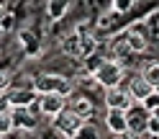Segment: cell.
I'll list each match as a JSON object with an SVG mask.
<instances>
[{
  "mask_svg": "<svg viewBox=\"0 0 159 139\" xmlns=\"http://www.w3.org/2000/svg\"><path fill=\"white\" fill-rule=\"evenodd\" d=\"M31 88L36 93H59L64 98H69L77 90L75 80L69 75H64V72H39V75H34Z\"/></svg>",
  "mask_w": 159,
  "mask_h": 139,
  "instance_id": "6da1fadb",
  "label": "cell"
},
{
  "mask_svg": "<svg viewBox=\"0 0 159 139\" xmlns=\"http://www.w3.org/2000/svg\"><path fill=\"white\" fill-rule=\"evenodd\" d=\"M95 83L100 90H105V88H113V85H121L126 83V77H128V70L123 62H118V59H111V57H105L100 65H98L95 70Z\"/></svg>",
  "mask_w": 159,
  "mask_h": 139,
  "instance_id": "7a4b0ae2",
  "label": "cell"
},
{
  "mask_svg": "<svg viewBox=\"0 0 159 139\" xmlns=\"http://www.w3.org/2000/svg\"><path fill=\"white\" fill-rule=\"evenodd\" d=\"M82 124H85V118L82 116H77L72 108H62L54 118H52V132L59 137V139H75L77 137V132L82 129Z\"/></svg>",
  "mask_w": 159,
  "mask_h": 139,
  "instance_id": "3957f363",
  "label": "cell"
},
{
  "mask_svg": "<svg viewBox=\"0 0 159 139\" xmlns=\"http://www.w3.org/2000/svg\"><path fill=\"white\" fill-rule=\"evenodd\" d=\"M11 111H13V126L18 134H34L41 124V113H39L36 103L31 108H11Z\"/></svg>",
  "mask_w": 159,
  "mask_h": 139,
  "instance_id": "277c9868",
  "label": "cell"
},
{
  "mask_svg": "<svg viewBox=\"0 0 159 139\" xmlns=\"http://www.w3.org/2000/svg\"><path fill=\"white\" fill-rule=\"evenodd\" d=\"M136 101L134 95L128 93V85L121 83V85H113V88H105L103 90V106L105 108H123V111H128Z\"/></svg>",
  "mask_w": 159,
  "mask_h": 139,
  "instance_id": "5b68a950",
  "label": "cell"
},
{
  "mask_svg": "<svg viewBox=\"0 0 159 139\" xmlns=\"http://www.w3.org/2000/svg\"><path fill=\"white\" fill-rule=\"evenodd\" d=\"M5 98H8V106L11 108H31L34 103H36V98H39V93L34 90L31 85H16L13 83V88L11 90H5Z\"/></svg>",
  "mask_w": 159,
  "mask_h": 139,
  "instance_id": "8992f818",
  "label": "cell"
},
{
  "mask_svg": "<svg viewBox=\"0 0 159 139\" xmlns=\"http://www.w3.org/2000/svg\"><path fill=\"white\" fill-rule=\"evenodd\" d=\"M36 108L44 118H54L62 108H67V98L59 93H39L36 98Z\"/></svg>",
  "mask_w": 159,
  "mask_h": 139,
  "instance_id": "52a82bcc",
  "label": "cell"
},
{
  "mask_svg": "<svg viewBox=\"0 0 159 139\" xmlns=\"http://www.w3.org/2000/svg\"><path fill=\"white\" fill-rule=\"evenodd\" d=\"M67 106L72 108L77 116H82L85 121H87V118H93V113H95V103H93V98L87 95L85 90H82V93H77V90H75L72 95L67 98Z\"/></svg>",
  "mask_w": 159,
  "mask_h": 139,
  "instance_id": "ba28073f",
  "label": "cell"
},
{
  "mask_svg": "<svg viewBox=\"0 0 159 139\" xmlns=\"http://www.w3.org/2000/svg\"><path fill=\"white\" fill-rule=\"evenodd\" d=\"M121 31H123V28H121ZM123 39H126L128 49H131V54H144L146 49H149V36H146V31H141V28H136V26L126 28V31H123Z\"/></svg>",
  "mask_w": 159,
  "mask_h": 139,
  "instance_id": "9c48e42d",
  "label": "cell"
},
{
  "mask_svg": "<svg viewBox=\"0 0 159 139\" xmlns=\"http://www.w3.org/2000/svg\"><path fill=\"white\" fill-rule=\"evenodd\" d=\"M126 85H128V93L134 95V101H136V103H144L146 98L154 93V85L149 83L141 72H139V75H134V77H131V80H128Z\"/></svg>",
  "mask_w": 159,
  "mask_h": 139,
  "instance_id": "30bf717a",
  "label": "cell"
},
{
  "mask_svg": "<svg viewBox=\"0 0 159 139\" xmlns=\"http://www.w3.org/2000/svg\"><path fill=\"white\" fill-rule=\"evenodd\" d=\"M105 129L111 132L113 137L118 134H123L126 129H128V121H126V111L123 108H105Z\"/></svg>",
  "mask_w": 159,
  "mask_h": 139,
  "instance_id": "8fae6325",
  "label": "cell"
},
{
  "mask_svg": "<svg viewBox=\"0 0 159 139\" xmlns=\"http://www.w3.org/2000/svg\"><path fill=\"white\" fill-rule=\"evenodd\" d=\"M146 118H149V111H146L141 103H134V106L126 111L128 129H131V132H136V134H146Z\"/></svg>",
  "mask_w": 159,
  "mask_h": 139,
  "instance_id": "7c38bea8",
  "label": "cell"
},
{
  "mask_svg": "<svg viewBox=\"0 0 159 139\" xmlns=\"http://www.w3.org/2000/svg\"><path fill=\"white\" fill-rule=\"evenodd\" d=\"M59 52H62L67 59H80V34L75 31V28L59 39Z\"/></svg>",
  "mask_w": 159,
  "mask_h": 139,
  "instance_id": "4fadbf2b",
  "label": "cell"
},
{
  "mask_svg": "<svg viewBox=\"0 0 159 139\" xmlns=\"http://www.w3.org/2000/svg\"><path fill=\"white\" fill-rule=\"evenodd\" d=\"M98 49H100V41H98L95 31L80 34V62L87 59V57H93V54H98Z\"/></svg>",
  "mask_w": 159,
  "mask_h": 139,
  "instance_id": "5bb4252c",
  "label": "cell"
},
{
  "mask_svg": "<svg viewBox=\"0 0 159 139\" xmlns=\"http://www.w3.org/2000/svg\"><path fill=\"white\" fill-rule=\"evenodd\" d=\"M69 5H72V0H46V18L52 23L62 21L69 11Z\"/></svg>",
  "mask_w": 159,
  "mask_h": 139,
  "instance_id": "9a60e30c",
  "label": "cell"
},
{
  "mask_svg": "<svg viewBox=\"0 0 159 139\" xmlns=\"http://www.w3.org/2000/svg\"><path fill=\"white\" fill-rule=\"evenodd\" d=\"M0 134L3 137H11L16 134V126H13V111H0Z\"/></svg>",
  "mask_w": 159,
  "mask_h": 139,
  "instance_id": "2e32d148",
  "label": "cell"
},
{
  "mask_svg": "<svg viewBox=\"0 0 159 139\" xmlns=\"http://www.w3.org/2000/svg\"><path fill=\"white\" fill-rule=\"evenodd\" d=\"M75 139H100V132H98V126L90 121V118H87V121L82 124V129L77 132Z\"/></svg>",
  "mask_w": 159,
  "mask_h": 139,
  "instance_id": "e0dca14e",
  "label": "cell"
},
{
  "mask_svg": "<svg viewBox=\"0 0 159 139\" xmlns=\"http://www.w3.org/2000/svg\"><path fill=\"white\" fill-rule=\"evenodd\" d=\"M141 75L146 77L149 83H152L154 88L159 85V62L154 59V62H149V65H144V70H141Z\"/></svg>",
  "mask_w": 159,
  "mask_h": 139,
  "instance_id": "ac0fdd59",
  "label": "cell"
},
{
  "mask_svg": "<svg viewBox=\"0 0 159 139\" xmlns=\"http://www.w3.org/2000/svg\"><path fill=\"white\" fill-rule=\"evenodd\" d=\"M11 88H13V72L5 70V67H0V93L11 90Z\"/></svg>",
  "mask_w": 159,
  "mask_h": 139,
  "instance_id": "d6986e66",
  "label": "cell"
},
{
  "mask_svg": "<svg viewBox=\"0 0 159 139\" xmlns=\"http://www.w3.org/2000/svg\"><path fill=\"white\" fill-rule=\"evenodd\" d=\"M134 3H136V0H113V3H111V8L123 16V13H128V11L134 8Z\"/></svg>",
  "mask_w": 159,
  "mask_h": 139,
  "instance_id": "ffe728a7",
  "label": "cell"
},
{
  "mask_svg": "<svg viewBox=\"0 0 159 139\" xmlns=\"http://www.w3.org/2000/svg\"><path fill=\"white\" fill-rule=\"evenodd\" d=\"M146 134H152V137H159V116L149 113V118H146Z\"/></svg>",
  "mask_w": 159,
  "mask_h": 139,
  "instance_id": "44dd1931",
  "label": "cell"
},
{
  "mask_svg": "<svg viewBox=\"0 0 159 139\" xmlns=\"http://www.w3.org/2000/svg\"><path fill=\"white\" fill-rule=\"evenodd\" d=\"M141 106L146 108V111H152V108H157V106H159V93L154 90V93H152V95H149V98H146V101H144Z\"/></svg>",
  "mask_w": 159,
  "mask_h": 139,
  "instance_id": "7402d4cb",
  "label": "cell"
},
{
  "mask_svg": "<svg viewBox=\"0 0 159 139\" xmlns=\"http://www.w3.org/2000/svg\"><path fill=\"white\" fill-rule=\"evenodd\" d=\"M116 139H141V134H136V132H131V129H126V132L118 134Z\"/></svg>",
  "mask_w": 159,
  "mask_h": 139,
  "instance_id": "603a6c76",
  "label": "cell"
},
{
  "mask_svg": "<svg viewBox=\"0 0 159 139\" xmlns=\"http://www.w3.org/2000/svg\"><path fill=\"white\" fill-rule=\"evenodd\" d=\"M11 13V8H8V3H3V0H0V21H3V18Z\"/></svg>",
  "mask_w": 159,
  "mask_h": 139,
  "instance_id": "cb8c5ba5",
  "label": "cell"
},
{
  "mask_svg": "<svg viewBox=\"0 0 159 139\" xmlns=\"http://www.w3.org/2000/svg\"><path fill=\"white\" fill-rule=\"evenodd\" d=\"M8 108H11V106H8V98L3 93V95H0V111H8Z\"/></svg>",
  "mask_w": 159,
  "mask_h": 139,
  "instance_id": "d4e9b609",
  "label": "cell"
},
{
  "mask_svg": "<svg viewBox=\"0 0 159 139\" xmlns=\"http://www.w3.org/2000/svg\"><path fill=\"white\" fill-rule=\"evenodd\" d=\"M154 90H157V93H159V85H157V88H154Z\"/></svg>",
  "mask_w": 159,
  "mask_h": 139,
  "instance_id": "484cf974",
  "label": "cell"
},
{
  "mask_svg": "<svg viewBox=\"0 0 159 139\" xmlns=\"http://www.w3.org/2000/svg\"><path fill=\"white\" fill-rule=\"evenodd\" d=\"M0 139H3V134H0Z\"/></svg>",
  "mask_w": 159,
  "mask_h": 139,
  "instance_id": "4316f807",
  "label": "cell"
},
{
  "mask_svg": "<svg viewBox=\"0 0 159 139\" xmlns=\"http://www.w3.org/2000/svg\"><path fill=\"white\" fill-rule=\"evenodd\" d=\"M154 139H159V137H154Z\"/></svg>",
  "mask_w": 159,
  "mask_h": 139,
  "instance_id": "83f0119b",
  "label": "cell"
},
{
  "mask_svg": "<svg viewBox=\"0 0 159 139\" xmlns=\"http://www.w3.org/2000/svg\"><path fill=\"white\" fill-rule=\"evenodd\" d=\"M0 95H3V93H0Z\"/></svg>",
  "mask_w": 159,
  "mask_h": 139,
  "instance_id": "f1b7e54d",
  "label": "cell"
}]
</instances>
